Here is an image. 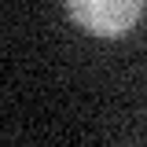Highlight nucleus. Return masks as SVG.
Returning <instances> with one entry per match:
<instances>
[{"label": "nucleus", "mask_w": 147, "mask_h": 147, "mask_svg": "<svg viewBox=\"0 0 147 147\" xmlns=\"http://www.w3.org/2000/svg\"><path fill=\"white\" fill-rule=\"evenodd\" d=\"M147 0H66V15L92 37L118 40L125 37L140 15H144Z\"/></svg>", "instance_id": "f257e3e1"}]
</instances>
